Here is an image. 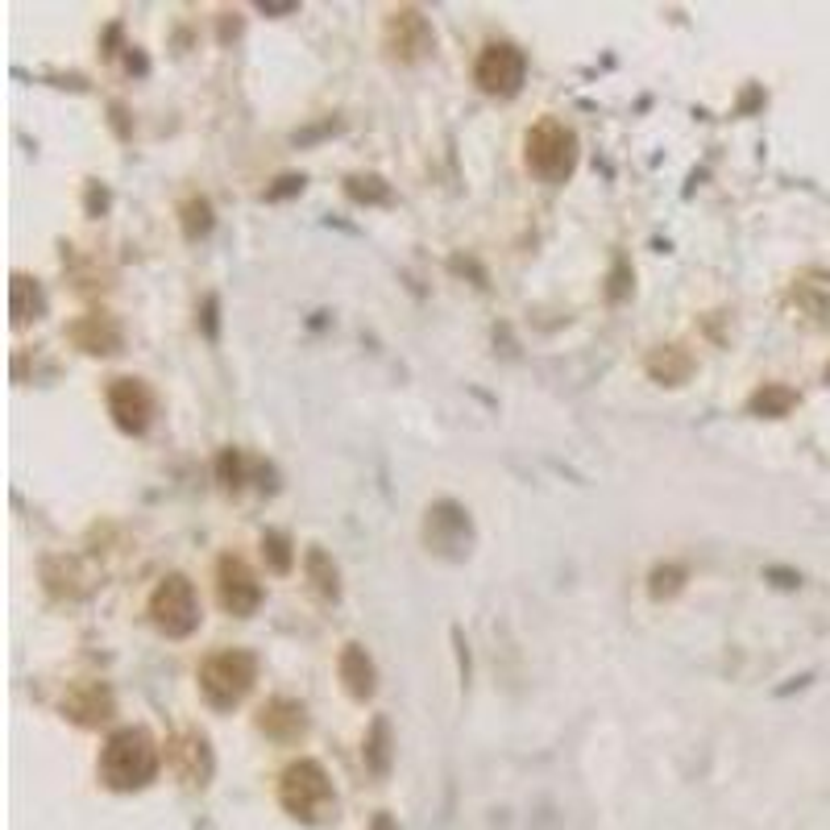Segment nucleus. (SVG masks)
I'll return each instance as SVG.
<instances>
[{
	"mask_svg": "<svg viewBox=\"0 0 830 830\" xmlns=\"http://www.w3.org/2000/svg\"><path fill=\"white\" fill-rule=\"evenodd\" d=\"M158 776V744L145 726H121L104 739L100 751V781L117 793L145 788Z\"/></svg>",
	"mask_w": 830,
	"mask_h": 830,
	"instance_id": "1",
	"label": "nucleus"
},
{
	"mask_svg": "<svg viewBox=\"0 0 830 830\" xmlns=\"http://www.w3.org/2000/svg\"><path fill=\"white\" fill-rule=\"evenodd\" d=\"M278 802L287 809L290 818H299V822H329L332 814H336V793H332V781L329 772L316 764V760H295L287 764L283 772V781H278Z\"/></svg>",
	"mask_w": 830,
	"mask_h": 830,
	"instance_id": "2",
	"label": "nucleus"
},
{
	"mask_svg": "<svg viewBox=\"0 0 830 830\" xmlns=\"http://www.w3.org/2000/svg\"><path fill=\"white\" fill-rule=\"evenodd\" d=\"M523 158L527 170L544 179V183H565L578 170V133L557 117H544L540 124L527 129L523 138Z\"/></svg>",
	"mask_w": 830,
	"mask_h": 830,
	"instance_id": "3",
	"label": "nucleus"
},
{
	"mask_svg": "<svg viewBox=\"0 0 830 830\" xmlns=\"http://www.w3.org/2000/svg\"><path fill=\"white\" fill-rule=\"evenodd\" d=\"M258 681V656L246 648H225L212 652L200 664V693L212 710H233Z\"/></svg>",
	"mask_w": 830,
	"mask_h": 830,
	"instance_id": "4",
	"label": "nucleus"
},
{
	"mask_svg": "<svg viewBox=\"0 0 830 830\" xmlns=\"http://www.w3.org/2000/svg\"><path fill=\"white\" fill-rule=\"evenodd\" d=\"M150 619L154 627L170 636V640H183L200 627V598H195V585L183 573H170L154 585L150 594Z\"/></svg>",
	"mask_w": 830,
	"mask_h": 830,
	"instance_id": "5",
	"label": "nucleus"
},
{
	"mask_svg": "<svg viewBox=\"0 0 830 830\" xmlns=\"http://www.w3.org/2000/svg\"><path fill=\"white\" fill-rule=\"evenodd\" d=\"M424 544L432 548L436 557L465 560L470 548H474V519H470V511L461 502H453V498L432 502L428 519H424Z\"/></svg>",
	"mask_w": 830,
	"mask_h": 830,
	"instance_id": "6",
	"label": "nucleus"
},
{
	"mask_svg": "<svg viewBox=\"0 0 830 830\" xmlns=\"http://www.w3.org/2000/svg\"><path fill=\"white\" fill-rule=\"evenodd\" d=\"M523 75H527V59L511 42H490L477 55L474 80L486 96H515L519 87H523Z\"/></svg>",
	"mask_w": 830,
	"mask_h": 830,
	"instance_id": "7",
	"label": "nucleus"
},
{
	"mask_svg": "<svg viewBox=\"0 0 830 830\" xmlns=\"http://www.w3.org/2000/svg\"><path fill=\"white\" fill-rule=\"evenodd\" d=\"M216 594H221V606H225L228 615L249 619L262 606V581H258V573L249 569L246 560L228 553V557L216 560Z\"/></svg>",
	"mask_w": 830,
	"mask_h": 830,
	"instance_id": "8",
	"label": "nucleus"
},
{
	"mask_svg": "<svg viewBox=\"0 0 830 830\" xmlns=\"http://www.w3.org/2000/svg\"><path fill=\"white\" fill-rule=\"evenodd\" d=\"M382 46L394 62H419L436 46V34L419 9H394L382 29Z\"/></svg>",
	"mask_w": 830,
	"mask_h": 830,
	"instance_id": "9",
	"label": "nucleus"
},
{
	"mask_svg": "<svg viewBox=\"0 0 830 830\" xmlns=\"http://www.w3.org/2000/svg\"><path fill=\"white\" fill-rule=\"evenodd\" d=\"M108 412H112V424L121 432L142 436L154 419V391L142 378H112L108 382Z\"/></svg>",
	"mask_w": 830,
	"mask_h": 830,
	"instance_id": "10",
	"label": "nucleus"
},
{
	"mask_svg": "<svg viewBox=\"0 0 830 830\" xmlns=\"http://www.w3.org/2000/svg\"><path fill=\"white\" fill-rule=\"evenodd\" d=\"M166 764L187 788H204L212 781V747L200 731H179L166 739Z\"/></svg>",
	"mask_w": 830,
	"mask_h": 830,
	"instance_id": "11",
	"label": "nucleus"
},
{
	"mask_svg": "<svg viewBox=\"0 0 830 830\" xmlns=\"http://www.w3.org/2000/svg\"><path fill=\"white\" fill-rule=\"evenodd\" d=\"M62 714L71 719V723L80 726H100L108 723L112 714H117V702H112V689L104 681H80L71 685L67 693H62Z\"/></svg>",
	"mask_w": 830,
	"mask_h": 830,
	"instance_id": "12",
	"label": "nucleus"
},
{
	"mask_svg": "<svg viewBox=\"0 0 830 830\" xmlns=\"http://www.w3.org/2000/svg\"><path fill=\"white\" fill-rule=\"evenodd\" d=\"M258 731L274 739V744H295V739H304L308 735V710L304 702H295V698H270L262 710H258Z\"/></svg>",
	"mask_w": 830,
	"mask_h": 830,
	"instance_id": "13",
	"label": "nucleus"
},
{
	"mask_svg": "<svg viewBox=\"0 0 830 830\" xmlns=\"http://www.w3.org/2000/svg\"><path fill=\"white\" fill-rule=\"evenodd\" d=\"M71 341H75V349L92 353V357H108V353H121V324L112 320V316H104V311H92V316H83L71 324Z\"/></svg>",
	"mask_w": 830,
	"mask_h": 830,
	"instance_id": "14",
	"label": "nucleus"
},
{
	"mask_svg": "<svg viewBox=\"0 0 830 830\" xmlns=\"http://www.w3.org/2000/svg\"><path fill=\"white\" fill-rule=\"evenodd\" d=\"M336 673H341V681H345V689H349V698H357V702H366V698L374 693L378 673H374V661L366 656L361 643H345V648H341Z\"/></svg>",
	"mask_w": 830,
	"mask_h": 830,
	"instance_id": "15",
	"label": "nucleus"
},
{
	"mask_svg": "<svg viewBox=\"0 0 830 830\" xmlns=\"http://www.w3.org/2000/svg\"><path fill=\"white\" fill-rule=\"evenodd\" d=\"M648 374L656 378V382H664V387H681V382H689V374H693V357H689V349H681V345H661V349H652L648 353Z\"/></svg>",
	"mask_w": 830,
	"mask_h": 830,
	"instance_id": "16",
	"label": "nucleus"
},
{
	"mask_svg": "<svg viewBox=\"0 0 830 830\" xmlns=\"http://www.w3.org/2000/svg\"><path fill=\"white\" fill-rule=\"evenodd\" d=\"M793 299H797V308L806 311V316L830 320V274H818V270L802 274L793 283Z\"/></svg>",
	"mask_w": 830,
	"mask_h": 830,
	"instance_id": "17",
	"label": "nucleus"
},
{
	"mask_svg": "<svg viewBox=\"0 0 830 830\" xmlns=\"http://www.w3.org/2000/svg\"><path fill=\"white\" fill-rule=\"evenodd\" d=\"M13 324H29V320H42V311H46V299H42V287L38 278H29V274H13Z\"/></svg>",
	"mask_w": 830,
	"mask_h": 830,
	"instance_id": "18",
	"label": "nucleus"
},
{
	"mask_svg": "<svg viewBox=\"0 0 830 830\" xmlns=\"http://www.w3.org/2000/svg\"><path fill=\"white\" fill-rule=\"evenodd\" d=\"M797 407V391H788L781 382H764L760 391L747 399V412L751 415H768V419H781Z\"/></svg>",
	"mask_w": 830,
	"mask_h": 830,
	"instance_id": "19",
	"label": "nucleus"
},
{
	"mask_svg": "<svg viewBox=\"0 0 830 830\" xmlns=\"http://www.w3.org/2000/svg\"><path fill=\"white\" fill-rule=\"evenodd\" d=\"M361 751H366V768H370L374 776H387V772H391L394 739H391V723H387V719H374Z\"/></svg>",
	"mask_w": 830,
	"mask_h": 830,
	"instance_id": "20",
	"label": "nucleus"
},
{
	"mask_svg": "<svg viewBox=\"0 0 830 830\" xmlns=\"http://www.w3.org/2000/svg\"><path fill=\"white\" fill-rule=\"evenodd\" d=\"M304 569H308V581L324 594V598H336L341 594V573H336V565L324 548H308L304 553Z\"/></svg>",
	"mask_w": 830,
	"mask_h": 830,
	"instance_id": "21",
	"label": "nucleus"
},
{
	"mask_svg": "<svg viewBox=\"0 0 830 830\" xmlns=\"http://www.w3.org/2000/svg\"><path fill=\"white\" fill-rule=\"evenodd\" d=\"M179 216H183V237L187 241H200L212 233V204H208L204 195H191L183 208H179Z\"/></svg>",
	"mask_w": 830,
	"mask_h": 830,
	"instance_id": "22",
	"label": "nucleus"
},
{
	"mask_svg": "<svg viewBox=\"0 0 830 830\" xmlns=\"http://www.w3.org/2000/svg\"><path fill=\"white\" fill-rule=\"evenodd\" d=\"M685 565H656L652 573H648V594L656 602L664 598H673V594H681V585H685Z\"/></svg>",
	"mask_w": 830,
	"mask_h": 830,
	"instance_id": "23",
	"label": "nucleus"
},
{
	"mask_svg": "<svg viewBox=\"0 0 830 830\" xmlns=\"http://www.w3.org/2000/svg\"><path fill=\"white\" fill-rule=\"evenodd\" d=\"M345 191H349V200H357V204H387V200H391V187H387V179H378V175H349V179H345Z\"/></svg>",
	"mask_w": 830,
	"mask_h": 830,
	"instance_id": "24",
	"label": "nucleus"
},
{
	"mask_svg": "<svg viewBox=\"0 0 830 830\" xmlns=\"http://www.w3.org/2000/svg\"><path fill=\"white\" fill-rule=\"evenodd\" d=\"M262 557L274 573H290L295 565V553H290V536L287 532H262Z\"/></svg>",
	"mask_w": 830,
	"mask_h": 830,
	"instance_id": "25",
	"label": "nucleus"
},
{
	"mask_svg": "<svg viewBox=\"0 0 830 830\" xmlns=\"http://www.w3.org/2000/svg\"><path fill=\"white\" fill-rule=\"evenodd\" d=\"M216 477H221L225 490H237L246 482V456H241V449H225V453L216 456Z\"/></svg>",
	"mask_w": 830,
	"mask_h": 830,
	"instance_id": "26",
	"label": "nucleus"
},
{
	"mask_svg": "<svg viewBox=\"0 0 830 830\" xmlns=\"http://www.w3.org/2000/svg\"><path fill=\"white\" fill-rule=\"evenodd\" d=\"M627 290H631V266H627V258H619V262H615V270H610V287H606V299H610V304H619Z\"/></svg>",
	"mask_w": 830,
	"mask_h": 830,
	"instance_id": "27",
	"label": "nucleus"
},
{
	"mask_svg": "<svg viewBox=\"0 0 830 830\" xmlns=\"http://www.w3.org/2000/svg\"><path fill=\"white\" fill-rule=\"evenodd\" d=\"M304 183H308L304 175H283V179H278V183L266 191V200H270V204H278V200H287V195H299V191H304Z\"/></svg>",
	"mask_w": 830,
	"mask_h": 830,
	"instance_id": "28",
	"label": "nucleus"
},
{
	"mask_svg": "<svg viewBox=\"0 0 830 830\" xmlns=\"http://www.w3.org/2000/svg\"><path fill=\"white\" fill-rule=\"evenodd\" d=\"M216 311H221V299H216V295H208L204 311H200V324H204L208 341H216V332H221V324H216Z\"/></svg>",
	"mask_w": 830,
	"mask_h": 830,
	"instance_id": "29",
	"label": "nucleus"
},
{
	"mask_svg": "<svg viewBox=\"0 0 830 830\" xmlns=\"http://www.w3.org/2000/svg\"><path fill=\"white\" fill-rule=\"evenodd\" d=\"M764 578H772V581H776V585H785V590H793V585L802 581V578H797V573H793V569H768Z\"/></svg>",
	"mask_w": 830,
	"mask_h": 830,
	"instance_id": "30",
	"label": "nucleus"
},
{
	"mask_svg": "<svg viewBox=\"0 0 830 830\" xmlns=\"http://www.w3.org/2000/svg\"><path fill=\"white\" fill-rule=\"evenodd\" d=\"M258 9H262V13H295L299 4H295V0H287V4H266V0H262Z\"/></svg>",
	"mask_w": 830,
	"mask_h": 830,
	"instance_id": "31",
	"label": "nucleus"
},
{
	"mask_svg": "<svg viewBox=\"0 0 830 830\" xmlns=\"http://www.w3.org/2000/svg\"><path fill=\"white\" fill-rule=\"evenodd\" d=\"M370 830H399V827H394V818H391V814H378V818H374V827Z\"/></svg>",
	"mask_w": 830,
	"mask_h": 830,
	"instance_id": "32",
	"label": "nucleus"
},
{
	"mask_svg": "<svg viewBox=\"0 0 830 830\" xmlns=\"http://www.w3.org/2000/svg\"><path fill=\"white\" fill-rule=\"evenodd\" d=\"M827 382H830V370H827Z\"/></svg>",
	"mask_w": 830,
	"mask_h": 830,
	"instance_id": "33",
	"label": "nucleus"
}]
</instances>
